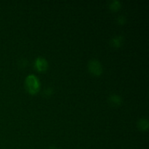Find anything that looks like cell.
<instances>
[{
    "label": "cell",
    "instance_id": "obj_1",
    "mask_svg": "<svg viewBox=\"0 0 149 149\" xmlns=\"http://www.w3.org/2000/svg\"><path fill=\"white\" fill-rule=\"evenodd\" d=\"M26 87L28 91L31 94L36 93L39 91V87H40L39 79L35 75H32V74L29 75L26 79Z\"/></svg>",
    "mask_w": 149,
    "mask_h": 149
},
{
    "label": "cell",
    "instance_id": "obj_2",
    "mask_svg": "<svg viewBox=\"0 0 149 149\" xmlns=\"http://www.w3.org/2000/svg\"><path fill=\"white\" fill-rule=\"evenodd\" d=\"M88 69L91 73L95 75H99L103 71L101 63L96 59H92L88 63Z\"/></svg>",
    "mask_w": 149,
    "mask_h": 149
},
{
    "label": "cell",
    "instance_id": "obj_3",
    "mask_svg": "<svg viewBox=\"0 0 149 149\" xmlns=\"http://www.w3.org/2000/svg\"><path fill=\"white\" fill-rule=\"evenodd\" d=\"M34 66L37 68L39 71H45L48 66L47 61L46 59L42 57H39L36 58L34 61Z\"/></svg>",
    "mask_w": 149,
    "mask_h": 149
},
{
    "label": "cell",
    "instance_id": "obj_4",
    "mask_svg": "<svg viewBox=\"0 0 149 149\" xmlns=\"http://www.w3.org/2000/svg\"><path fill=\"white\" fill-rule=\"evenodd\" d=\"M109 101L112 105H120L122 102V98L118 95L113 94L109 96Z\"/></svg>",
    "mask_w": 149,
    "mask_h": 149
},
{
    "label": "cell",
    "instance_id": "obj_5",
    "mask_svg": "<svg viewBox=\"0 0 149 149\" xmlns=\"http://www.w3.org/2000/svg\"><path fill=\"white\" fill-rule=\"evenodd\" d=\"M122 42H123V37L122 36H115L111 40V45L116 47H119L122 45Z\"/></svg>",
    "mask_w": 149,
    "mask_h": 149
},
{
    "label": "cell",
    "instance_id": "obj_6",
    "mask_svg": "<svg viewBox=\"0 0 149 149\" xmlns=\"http://www.w3.org/2000/svg\"><path fill=\"white\" fill-rule=\"evenodd\" d=\"M138 127L141 130H146L148 127V121L146 119H141L138 122Z\"/></svg>",
    "mask_w": 149,
    "mask_h": 149
},
{
    "label": "cell",
    "instance_id": "obj_7",
    "mask_svg": "<svg viewBox=\"0 0 149 149\" xmlns=\"http://www.w3.org/2000/svg\"><path fill=\"white\" fill-rule=\"evenodd\" d=\"M120 7L121 3L119 1H112L111 2H110V4H109V7L113 10H118V9L120 8Z\"/></svg>",
    "mask_w": 149,
    "mask_h": 149
},
{
    "label": "cell",
    "instance_id": "obj_8",
    "mask_svg": "<svg viewBox=\"0 0 149 149\" xmlns=\"http://www.w3.org/2000/svg\"><path fill=\"white\" fill-rule=\"evenodd\" d=\"M117 20H118V23H119V24H123V23L125 22V17L122 15L119 16L117 18Z\"/></svg>",
    "mask_w": 149,
    "mask_h": 149
},
{
    "label": "cell",
    "instance_id": "obj_9",
    "mask_svg": "<svg viewBox=\"0 0 149 149\" xmlns=\"http://www.w3.org/2000/svg\"><path fill=\"white\" fill-rule=\"evenodd\" d=\"M52 93V89L50 88V87H47V89H45V93L46 95H49Z\"/></svg>",
    "mask_w": 149,
    "mask_h": 149
},
{
    "label": "cell",
    "instance_id": "obj_10",
    "mask_svg": "<svg viewBox=\"0 0 149 149\" xmlns=\"http://www.w3.org/2000/svg\"><path fill=\"white\" fill-rule=\"evenodd\" d=\"M49 149H57V148H55V147H54V146H52V147H51V148H49Z\"/></svg>",
    "mask_w": 149,
    "mask_h": 149
}]
</instances>
